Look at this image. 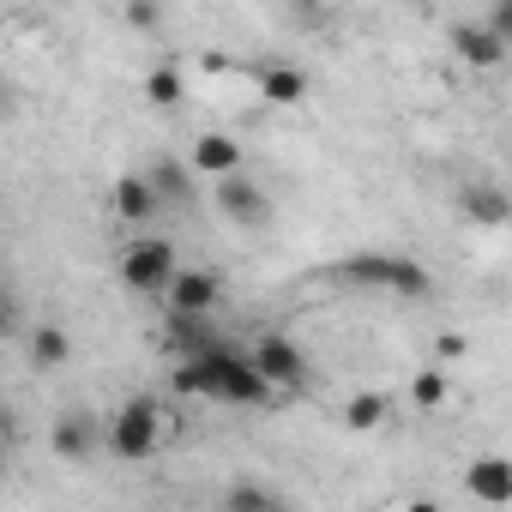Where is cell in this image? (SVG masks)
Listing matches in <instances>:
<instances>
[{
    "label": "cell",
    "mask_w": 512,
    "mask_h": 512,
    "mask_svg": "<svg viewBox=\"0 0 512 512\" xmlns=\"http://www.w3.org/2000/svg\"><path fill=\"white\" fill-rule=\"evenodd\" d=\"M175 392L199 398V404H223V410H266V404L284 398L260 368H253V356L229 350L223 338H211L205 350L175 362Z\"/></svg>",
    "instance_id": "6da1fadb"
},
{
    "label": "cell",
    "mask_w": 512,
    "mask_h": 512,
    "mask_svg": "<svg viewBox=\"0 0 512 512\" xmlns=\"http://www.w3.org/2000/svg\"><path fill=\"white\" fill-rule=\"evenodd\" d=\"M103 446H109L121 464H145V458L163 446V404H157V398H127V404L109 416Z\"/></svg>",
    "instance_id": "7a4b0ae2"
},
{
    "label": "cell",
    "mask_w": 512,
    "mask_h": 512,
    "mask_svg": "<svg viewBox=\"0 0 512 512\" xmlns=\"http://www.w3.org/2000/svg\"><path fill=\"white\" fill-rule=\"evenodd\" d=\"M344 284H368V290H386V296H404V302H422L434 284L416 260H404V253H356V260L338 266Z\"/></svg>",
    "instance_id": "3957f363"
},
{
    "label": "cell",
    "mask_w": 512,
    "mask_h": 512,
    "mask_svg": "<svg viewBox=\"0 0 512 512\" xmlns=\"http://www.w3.org/2000/svg\"><path fill=\"white\" fill-rule=\"evenodd\" d=\"M175 241H163V235H133L127 247H121V260H115V278L133 290V296H163V284L175 278Z\"/></svg>",
    "instance_id": "277c9868"
},
{
    "label": "cell",
    "mask_w": 512,
    "mask_h": 512,
    "mask_svg": "<svg viewBox=\"0 0 512 512\" xmlns=\"http://www.w3.org/2000/svg\"><path fill=\"white\" fill-rule=\"evenodd\" d=\"M163 302H169V314H217L223 308V272H211V266H175V278L163 284Z\"/></svg>",
    "instance_id": "5b68a950"
},
{
    "label": "cell",
    "mask_w": 512,
    "mask_h": 512,
    "mask_svg": "<svg viewBox=\"0 0 512 512\" xmlns=\"http://www.w3.org/2000/svg\"><path fill=\"white\" fill-rule=\"evenodd\" d=\"M446 49H452V61H464L470 73H494V67L506 61V37H500L488 19H458V25L446 31Z\"/></svg>",
    "instance_id": "8992f818"
},
{
    "label": "cell",
    "mask_w": 512,
    "mask_h": 512,
    "mask_svg": "<svg viewBox=\"0 0 512 512\" xmlns=\"http://www.w3.org/2000/svg\"><path fill=\"white\" fill-rule=\"evenodd\" d=\"M247 356H253V368H260V374H266L284 398L308 380V356H302V344H296V338H284V332H266V338L253 344Z\"/></svg>",
    "instance_id": "52a82bcc"
},
{
    "label": "cell",
    "mask_w": 512,
    "mask_h": 512,
    "mask_svg": "<svg viewBox=\"0 0 512 512\" xmlns=\"http://www.w3.org/2000/svg\"><path fill=\"white\" fill-rule=\"evenodd\" d=\"M211 193H217V211L229 217V223H241V229H266V217H272V199L253 187L241 169L235 175H217L211 181Z\"/></svg>",
    "instance_id": "ba28073f"
},
{
    "label": "cell",
    "mask_w": 512,
    "mask_h": 512,
    "mask_svg": "<svg viewBox=\"0 0 512 512\" xmlns=\"http://www.w3.org/2000/svg\"><path fill=\"white\" fill-rule=\"evenodd\" d=\"M49 446H55V458H61V464H85V458L103 446V428H97V416H91V410H61V416H55V428H49Z\"/></svg>",
    "instance_id": "9c48e42d"
},
{
    "label": "cell",
    "mask_w": 512,
    "mask_h": 512,
    "mask_svg": "<svg viewBox=\"0 0 512 512\" xmlns=\"http://www.w3.org/2000/svg\"><path fill=\"white\" fill-rule=\"evenodd\" d=\"M187 169H193V175H205V181L235 175V169H241V139H235V133H223V127L199 133V139H193V151H187Z\"/></svg>",
    "instance_id": "30bf717a"
},
{
    "label": "cell",
    "mask_w": 512,
    "mask_h": 512,
    "mask_svg": "<svg viewBox=\"0 0 512 512\" xmlns=\"http://www.w3.org/2000/svg\"><path fill=\"white\" fill-rule=\"evenodd\" d=\"M464 494L482 500V506H512V464L500 452H482L470 470H464Z\"/></svg>",
    "instance_id": "8fae6325"
},
{
    "label": "cell",
    "mask_w": 512,
    "mask_h": 512,
    "mask_svg": "<svg viewBox=\"0 0 512 512\" xmlns=\"http://www.w3.org/2000/svg\"><path fill=\"white\" fill-rule=\"evenodd\" d=\"M157 205H163V193L151 187V175H115V187H109V211H115L121 223H151Z\"/></svg>",
    "instance_id": "7c38bea8"
},
{
    "label": "cell",
    "mask_w": 512,
    "mask_h": 512,
    "mask_svg": "<svg viewBox=\"0 0 512 512\" xmlns=\"http://www.w3.org/2000/svg\"><path fill=\"white\" fill-rule=\"evenodd\" d=\"M260 97L272 103V109H302L308 103V91H314V79L302 73V67H290V61H272V67H260Z\"/></svg>",
    "instance_id": "4fadbf2b"
},
{
    "label": "cell",
    "mask_w": 512,
    "mask_h": 512,
    "mask_svg": "<svg viewBox=\"0 0 512 512\" xmlns=\"http://www.w3.org/2000/svg\"><path fill=\"white\" fill-rule=\"evenodd\" d=\"M25 356H31V368H37V374H61V368L73 362V338H67V326L37 320V326H31V338H25Z\"/></svg>",
    "instance_id": "5bb4252c"
},
{
    "label": "cell",
    "mask_w": 512,
    "mask_h": 512,
    "mask_svg": "<svg viewBox=\"0 0 512 512\" xmlns=\"http://www.w3.org/2000/svg\"><path fill=\"white\" fill-rule=\"evenodd\" d=\"M458 211H464V223H476V229H500L506 223V193L500 187H488V181H470L464 193H458Z\"/></svg>",
    "instance_id": "9a60e30c"
},
{
    "label": "cell",
    "mask_w": 512,
    "mask_h": 512,
    "mask_svg": "<svg viewBox=\"0 0 512 512\" xmlns=\"http://www.w3.org/2000/svg\"><path fill=\"white\" fill-rule=\"evenodd\" d=\"M217 332H211V320L205 314H163V350L181 362V356H193V350H205Z\"/></svg>",
    "instance_id": "2e32d148"
},
{
    "label": "cell",
    "mask_w": 512,
    "mask_h": 512,
    "mask_svg": "<svg viewBox=\"0 0 512 512\" xmlns=\"http://www.w3.org/2000/svg\"><path fill=\"white\" fill-rule=\"evenodd\" d=\"M145 103H151V109H181V103H187V73H181L175 61H157V67L145 73Z\"/></svg>",
    "instance_id": "e0dca14e"
},
{
    "label": "cell",
    "mask_w": 512,
    "mask_h": 512,
    "mask_svg": "<svg viewBox=\"0 0 512 512\" xmlns=\"http://www.w3.org/2000/svg\"><path fill=\"white\" fill-rule=\"evenodd\" d=\"M386 422H392V398H380V392H356L344 404V428H356V434H374Z\"/></svg>",
    "instance_id": "ac0fdd59"
},
{
    "label": "cell",
    "mask_w": 512,
    "mask_h": 512,
    "mask_svg": "<svg viewBox=\"0 0 512 512\" xmlns=\"http://www.w3.org/2000/svg\"><path fill=\"white\" fill-rule=\"evenodd\" d=\"M452 398V380H446V368H422L416 380H410V404L416 410H440Z\"/></svg>",
    "instance_id": "d6986e66"
},
{
    "label": "cell",
    "mask_w": 512,
    "mask_h": 512,
    "mask_svg": "<svg viewBox=\"0 0 512 512\" xmlns=\"http://www.w3.org/2000/svg\"><path fill=\"white\" fill-rule=\"evenodd\" d=\"M272 506H284V494H272V488H253V482H241V488H223V512H272Z\"/></svg>",
    "instance_id": "ffe728a7"
},
{
    "label": "cell",
    "mask_w": 512,
    "mask_h": 512,
    "mask_svg": "<svg viewBox=\"0 0 512 512\" xmlns=\"http://www.w3.org/2000/svg\"><path fill=\"white\" fill-rule=\"evenodd\" d=\"M121 13H127L133 31H157V25H163V7H157V0H127Z\"/></svg>",
    "instance_id": "44dd1931"
},
{
    "label": "cell",
    "mask_w": 512,
    "mask_h": 512,
    "mask_svg": "<svg viewBox=\"0 0 512 512\" xmlns=\"http://www.w3.org/2000/svg\"><path fill=\"white\" fill-rule=\"evenodd\" d=\"M151 187H157V193H187V175H181L175 163H157V169H151Z\"/></svg>",
    "instance_id": "7402d4cb"
},
{
    "label": "cell",
    "mask_w": 512,
    "mask_h": 512,
    "mask_svg": "<svg viewBox=\"0 0 512 512\" xmlns=\"http://www.w3.org/2000/svg\"><path fill=\"white\" fill-rule=\"evenodd\" d=\"M458 356H470V338L464 332H446L440 338V362H458Z\"/></svg>",
    "instance_id": "603a6c76"
},
{
    "label": "cell",
    "mask_w": 512,
    "mask_h": 512,
    "mask_svg": "<svg viewBox=\"0 0 512 512\" xmlns=\"http://www.w3.org/2000/svg\"><path fill=\"white\" fill-rule=\"evenodd\" d=\"M7 332H13V302L0 296V338H7Z\"/></svg>",
    "instance_id": "cb8c5ba5"
},
{
    "label": "cell",
    "mask_w": 512,
    "mask_h": 512,
    "mask_svg": "<svg viewBox=\"0 0 512 512\" xmlns=\"http://www.w3.org/2000/svg\"><path fill=\"white\" fill-rule=\"evenodd\" d=\"M290 7H302V13H314V7H326V0H290Z\"/></svg>",
    "instance_id": "d4e9b609"
}]
</instances>
